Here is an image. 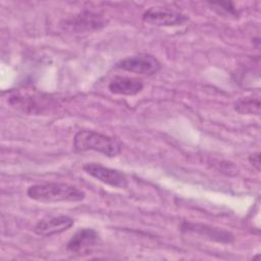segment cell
I'll list each match as a JSON object with an SVG mask.
<instances>
[{
	"label": "cell",
	"instance_id": "cell-1",
	"mask_svg": "<svg viewBox=\"0 0 261 261\" xmlns=\"http://www.w3.org/2000/svg\"><path fill=\"white\" fill-rule=\"evenodd\" d=\"M27 195L38 202H79L85 199L86 194L79 188L64 182H45L31 186Z\"/></svg>",
	"mask_w": 261,
	"mask_h": 261
},
{
	"label": "cell",
	"instance_id": "cell-2",
	"mask_svg": "<svg viewBox=\"0 0 261 261\" xmlns=\"http://www.w3.org/2000/svg\"><path fill=\"white\" fill-rule=\"evenodd\" d=\"M73 148L76 151H96L114 157L121 151L120 144L114 139L95 130H80L74 135Z\"/></svg>",
	"mask_w": 261,
	"mask_h": 261
},
{
	"label": "cell",
	"instance_id": "cell-3",
	"mask_svg": "<svg viewBox=\"0 0 261 261\" xmlns=\"http://www.w3.org/2000/svg\"><path fill=\"white\" fill-rule=\"evenodd\" d=\"M116 67L125 71L151 75L158 72L161 68V64L158 59L146 53H141L133 56H127L116 63Z\"/></svg>",
	"mask_w": 261,
	"mask_h": 261
},
{
	"label": "cell",
	"instance_id": "cell-4",
	"mask_svg": "<svg viewBox=\"0 0 261 261\" xmlns=\"http://www.w3.org/2000/svg\"><path fill=\"white\" fill-rule=\"evenodd\" d=\"M86 173L99 181L113 188L124 189L127 187V178L120 170L110 168L99 163H87L83 166Z\"/></svg>",
	"mask_w": 261,
	"mask_h": 261
},
{
	"label": "cell",
	"instance_id": "cell-5",
	"mask_svg": "<svg viewBox=\"0 0 261 261\" xmlns=\"http://www.w3.org/2000/svg\"><path fill=\"white\" fill-rule=\"evenodd\" d=\"M143 20L158 27H176L184 24L188 20V17L169 8L150 7L143 13Z\"/></svg>",
	"mask_w": 261,
	"mask_h": 261
},
{
	"label": "cell",
	"instance_id": "cell-6",
	"mask_svg": "<svg viewBox=\"0 0 261 261\" xmlns=\"http://www.w3.org/2000/svg\"><path fill=\"white\" fill-rule=\"evenodd\" d=\"M100 242V234L94 228L79 229L67 242L66 250L69 254L74 256H82L88 254Z\"/></svg>",
	"mask_w": 261,
	"mask_h": 261
},
{
	"label": "cell",
	"instance_id": "cell-7",
	"mask_svg": "<svg viewBox=\"0 0 261 261\" xmlns=\"http://www.w3.org/2000/svg\"><path fill=\"white\" fill-rule=\"evenodd\" d=\"M74 221L66 215H59L39 220L34 226V232L42 237H50L63 232L73 225Z\"/></svg>",
	"mask_w": 261,
	"mask_h": 261
},
{
	"label": "cell",
	"instance_id": "cell-8",
	"mask_svg": "<svg viewBox=\"0 0 261 261\" xmlns=\"http://www.w3.org/2000/svg\"><path fill=\"white\" fill-rule=\"evenodd\" d=\"M144 84L141 80L127 76H115L108 85V90L115 95L134 96L143 90Z\"/></svg>",
	"mask_w": 261,
	"mask_h": 261
},
{
	"label": "cell",
	"instance_id": "cell-9",
	"mask_svg": "<svg viewBox=\"0 0 261 261\" xmlns=\"http://www.w3.org/2000/svg\"><path fill=\"white\" fill-rule=\"evenodd\" d=\"M106 21L105 19L93 12H83L79 15H76L73 19L66 21V27L71 28L73 31L76 32H84V31H93V30H99L105 25Z\"/></svg>",
	"mask_w": 261,
	"mask_h": 261
},
{
	"label": "cell",
	"instance_id": "cell-10",
	"mask_svg": "<svg viewBox=\"0 0 261 261\" xmlns=\"http://www.w3.org/2000/svg\"><path fill=\"white\" fill-rule=\"evenodd\" d=\"M182 229L188 231H195L204 237L209 238L210 240H215L221 243H230L233 241V236L227 231L219 230L217 228L209 227L202 224H193V223H184Z\"/></svg>",
	"mask_w": 261,
	"mask_h": 261
},
{
	"label": "cell",
	"instance_id": "cell-11",
	"mask_svg": "<svg viewBox=\"0 0 261 261\" xmlns=\"http://www.w3.org/2000/svg\"><path fill=\"white\" fill-rule=\"evenodd\" d=\"M233 108L241 114H260V100L254 97H245L237 100Z\"/></svg>",
	"mask_w": 261,
	"mask_h": 261
},
{
	"label": "cell",
	"instance_id": "cell-12",
	"mask_svg": "<svg viewBox=\"0 0 261 261\" xmlns=\"http://www.w3.org/2000/svg\"><path fill=\"white\" fill-rule=\"evenodd\" d=\"M211 6L213 7H216V8H221V10H225L226 12H228L229 14H234L236 11H234V6L231 2H213V3H210Z\"/></svg>",
	"mask_w": 261,
	"mask_h": 261
},
{
	"label": "cell",
	"instance_id": "cell-13",
	"mask_svg": "<svg viewBox=\"0 0 261 261\" xmlns=\"http://www.w3.org/2000/svg\"><path fill=\"white\" fill-rule=\"evenodd\" d=\"M249 162L257 171H260V152H254L249 156Z\"/></svg>",
	"mask_w": 261,
	"mask_h": 261
}]
</instances>
